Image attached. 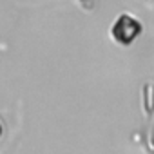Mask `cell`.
<instances>
[{"mask_svg": "<svg viewBox=\"0 0 154 154\" xmlns=\"http://www.w3.org/2000/svg\"><path fill=\"white\" fill-rule=\"evenodd\" d=\"M143 107H145V123L134 134V141L141 143L149 154H154V84L143 87Z\"/></svg>", "mask_w": 154, "mask_h": 154, "instance_id": "1", "label": "cell"}, {"mask_svg": "<svg viewBox=\"0 0 154 154\" xmlns=\"http://www.w3.org/2000/svg\"><path fill=\"white\" fill-rule=\"evenodd\" d=\"M111 35L112 38L122 44V45H131L140 35H141V22L129 17V15H122L111 27Z\"/></svg>", "mask_w": 154, "mask_h": 154, "instance_id": "2", "label": "cell"}]
</instances>
